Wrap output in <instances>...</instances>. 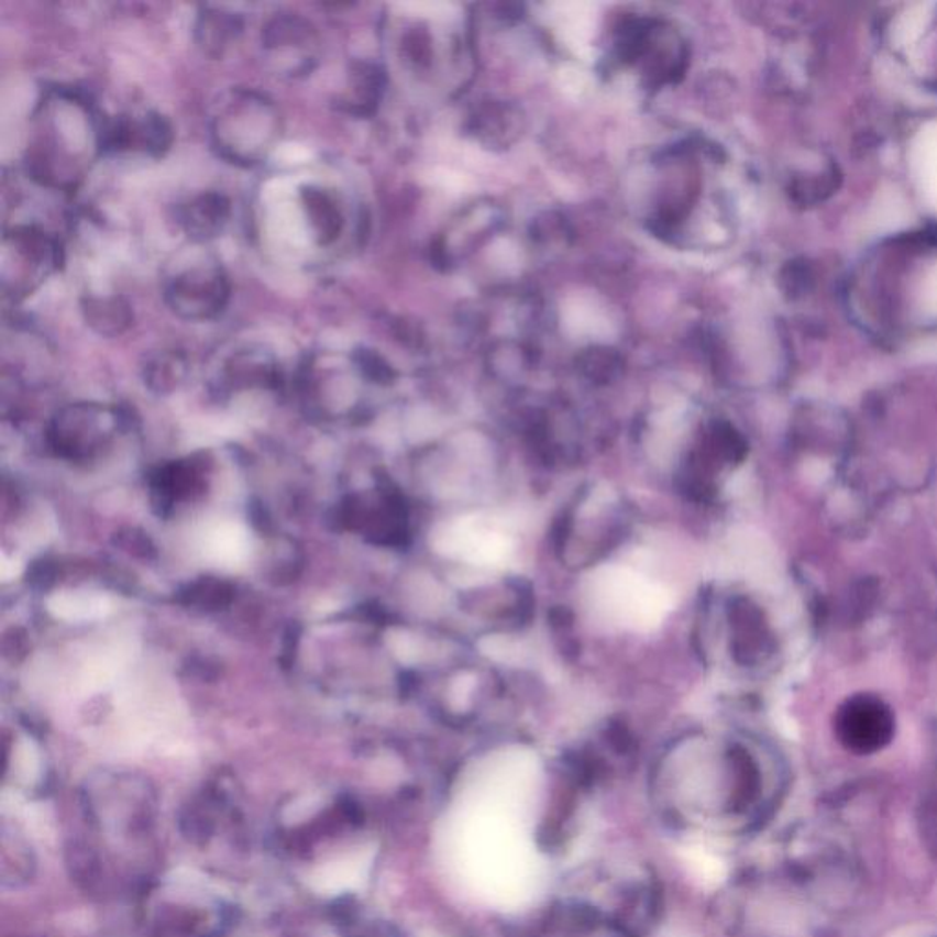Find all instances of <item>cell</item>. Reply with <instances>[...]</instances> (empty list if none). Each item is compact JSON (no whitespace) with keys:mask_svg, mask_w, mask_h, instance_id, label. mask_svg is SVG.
<instances>
[{"mask_svg":"<svg viewBox=\"0 0 937 937\" xmlns=\"http://www.w3.org/2000/svg\"><path fill=\"white\" fill-rule=\"evenodd\" d=\"M278 136V112L253 90H234L213 120V140L233 164H261Z\"/></svg>","mask_w":937,"mask_h":937,"instance_id":"cell-1","label":"cell"},{"mask_svg":"<svg viewBox=\"0 0 937 937\" xmlns=\"http://www.w3.org/2000/svg\"><path fill=\"white\" fill-rule=\"evenodd\" d=\"M231 284L219 262H200L176 273L165 286V302L186 321H211L230 302Z\"/></svg>","mask_w":937,"mask_h":937,"instance_id":"cell-2","label":"cell"},{"mask_svg":"<svg viewBox=\"0 0 937 937\" xmlns=\"http://www.w3.org/2000/svg\"><path fill=\"white\" fill-rule=\"evenodd\" d=\"M894 730L892 708L872 694H857L842 703L835 716L840 743L857 754H870L889 746Z\"/></svg>","mask_w":937,"mask_h":937,"instance_id":"cell-3","label":"cell"},{"mask_svg":"<svg viewBox=\"0 0 937 937\" xmlns=\"http://www.w3.org/2000/svg\"><path fill=\"white\" fill-rule=\"evenodd\" d=\"M600 594L608 610L633 627H652L669 608L665 592L630 572L610 570L600 577Z\"/></svg>","mask_w":937,"mask_h":937,"instance_id":"cell-4","label":"cell"},{"mask_svg":"<svg viewBox=\"0 0 937 937\" xmlns=\"http://www.w3.org/2000/svg\"><path fill=\"white\" fill-rule=\"evenodd\" d=\"M231 908L214 905L164 903L154 912L151 928L158 937H220L230 928Z\"/></svg>","mask_w":937,"mask_h":937,"instance_id":"cell-5","label":"cell"},{"mask_svg":"<svg viewBox=\"0 0 937 937\" xmlns=\"http://www.w3.org/2000/svg\"><path fill=\"white\" fill-rule=\"evenodd\" d=\"M449 555L464 556L476 564H498L506 561L509 553V540L495 531L479 528L473 520L449 528L438 542Z\"/></svg>","mask_w":937,"mask_h":937,"instance_id":"cell-6","label":"cell"},{"mask_svg":"<svg viewBox=\"0 0 937 937\" xmlns=\"http://www.w3.org/2000/svg\"><path fill=\"white\" fill-rule=\"evenodd\" d=\"M231 202L222 192H202L176 209V222L195 242L217 239L230 222Z\"/></svg>","mask_w":937,"mask_h":937,"instance_id":"cell-7","label":"cell"},{"mask_svg":"<svg viewBox=\"0 0 937 937\" xmlns=\"http://www.w3.org/2000/svg\"><path fill=\"white\" fill-rule=\"evenodd\" d=\"M262 44L273 54L294 52L306 57V54L310 55V49L317 46L316 27L299 15L273 16L262 30Z\"/></svg>","mask_w":937,"mask_h":937,"instance_id":"cell-8","label":"cell"},{"mask_svg":"<svg viewBox=\"0 0 937 937\" xmlns=\"http://www.w3.org/2000/svg\"><path fill=\"white\" fill-rule=\"evenodd\" d=\"M300 202L317 244L332 245L343 233L344 217L330 192L308 186L300 191Z\"/></svg>","mask_w":937,"mask_h":937,"instance_id":"cell-9","label":"cell"},{"mask_svg":"<svg viewBox=\"0 0 937 937\" xmlns=\"http://www.w3.org/2000/svg\"><path fill=\"white\" fill-rule=\"evenodd\" d=\"M350 90L338 98V107L349 114L371 115L385 88L382 68L372 63H354L350 71Z\"/></svg>","mask_w":937,"mask_h":937,"instance_id":"cell-10","label":"cell"},{"mask_svg":"<svg viewBox=\"0 0 937 937\" xmlns=\"http://www.w3.org/2000/svg\"><path fill=\"white\" fill-rule=\"evenodd\" d=\"M209 561L222 567H239L250 559L251 539L247 529L239 522H220L209 529L203 540Z\"/></svg>","mask_w":937,"mask_h":937,"instance_id":"cell-11","label":"cell"},{"mask_svg":"<svg viewBox=\"0 0 937 937\" xmlns=\"http://www.w3.org/2000/svg\"><path fill=\"white\" fill-rule=\"evenodd\" d=\"M244 30V22L236 13L214 8H203L198 15L197 43L206 54L211 57H222L231 44L236 43L240 33Z\"/></svg>","mask_w":937,"mask_h":937,"instance_id":"cell-12","label":"cell"},{"mask_svg":"<svg viewBox=\"0 0 937 937\" xmlns=\"http://www.w3.org/2000/svg\"><path fill=\"white\" fill-rule=\"evenodd\" d=\"M48 611L55 619L68 622L98 621L109 616L107 595L88 589H63L48 599Z\"/></svg>","mask_w":937,"mask_h":937,"instance_id":"cell-13","label":"cell"},{"mask_svg":"<svg viewBox=\"0 0 937 937\" xmlns=\"http://www.w3.org/2000/svg\"><path fill=\"white\" fill-rule=\"evenodd\" d=\"M82 313L88 327L103 338H118L131 328L132 308L120 295L88 297L82 300Z\"/></svg>","mask_w":937,"mask_h":937,"instance_id":"cell-14","label":"cell"},{"mask_svg":"<svg viewBox=\"0 0 937 937\" xmlns=\"http://www.w3.org/2000/svg\"><path fill=\"white\" fill-rule=\"evenodd\" d=\"M2 883L10 889H19L33 878L35 859L33 851L21 835L2 831Z\"/></svg>","mask_w":937,"mask_h":937,"instance_id":"cell-15","label":"cell"},{"mask_svg":"<svg viewBox=\"0 0 937 937\" xmlns=\"http://www.w3.org/2000/svg\"><path fill=\"white\" fill-rule=\"evenodd\" d=\"M0 573H2V581L4 583H10L13 578L19 577V573H21V564L15 561V559H10L8 555H2V566H0Z\"/></svg>","mask_w":937,"mask_h":937,"instance_id":"cell-16","label":"cell"}]
</instances>
